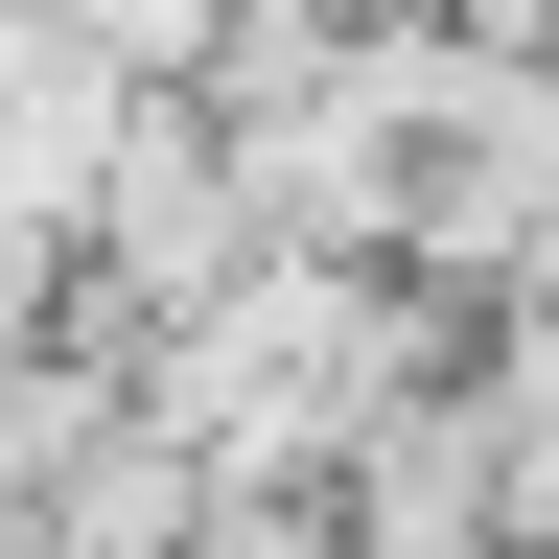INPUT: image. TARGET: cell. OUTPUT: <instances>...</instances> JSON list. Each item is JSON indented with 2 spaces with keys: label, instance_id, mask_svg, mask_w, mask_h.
<instances>
[{
  "label": "cell",
  "instance_id": "obj_1",
  "mask_svg": "<svg viewBox=\"0 0 559 559\" xmlns=\"http://www.w3.org/2000/svg\"><path fill=\"white\" fill-rule=\"evenodd\" d=\"M140 373V419L210 466V489H326L373 419L419 396V373H466V326L419 304L396 257H257L234 304H187V326H140L117 349Z\"/></svg>",
  "mask_w": 559,
  "mask_h": 559
},
{
  "label": "cell",
  "instance_id": "obj_4",
  "mask_svg": "<svg viewBox=\"0 0 559 559\" xmlns=\"http://www.w3.org/2000/svg\"><path fill=\"white\" fill-rule=\"evenodd\" d=\"M47 24L94 47L117 94H187V70H210V24H234V0H47Z\"/></svg>",
  "mask_w": 559,
  "mask_h": 559
},
{
  "label": "cell",
  "instance_id": "obj_2",
  "mask_svg": "<svg viewBox=\"0 0 559 559\" xmlns=\"http://www.w3.org/2000/svg\"><path fill=\"white\" fill-rule=\"evenodd\" d=\"M396 94H419L396 280H419L443 326H489L513 280H559V47H443V24H396Z\"/></svg>",
  "mask_w": 559,
  "mask_h": 559
},
{
  "label": "cell",
  "instance_id": "obj_3",
  "mask_svg": "<svg viewBox=\"0 0 559 559\" xmlns=\"http://www.w3.org/2000/svg\"><path fill=\"white\" fill-rule=\"evenodd\" d=\"M257 280V187H234V140H210L187 94H140L117 140V187H94V234H70V326H187V304H234Z\"/></svg>",
  "mask_w": 559,
  "mask_h": 559
},
{
  "label": "cell",
  "instance_id": "obj_7",
  "mask_svg": "<svg viewBox=\"0 0 559 559\" xmlns=\"http://www.w3.org/2000/svg\"><path fill=\"white\" fill-rule=\"evenodd\" d=\"M373 24H396V0H373Z\"/></svg>",
  "mask_w": 559,
  "mask_h": 559
},
{
  "label": "cell",
  "instance_id": "obj_5",
  "mask_svg": "<svg viewBox=\"0 0 559 559\" xmlns=\"http://www.w3.org/2000/svg\"><path fill=\"white\" fill-rule=\"evenodd\" d=\"M187 559H349V489H210Z\"/></svg>",
  "mask_w": 559,
  "mask_h": 559
},
{
  "label": "cell",
  "instance_id": "obj_6",
  "mask_svg": "<svg viewBox=\"0 0 559 559\" xmlns=\"http://www.w3.org/2000/svg\"><path fill=\"white\" fill-rule=\"evenodd\" d=\"M396 24H443V47H559V0H396Z\"/></svg>",
  "mask_w": 559,
  "mask_h": 559
}]
</instances>
